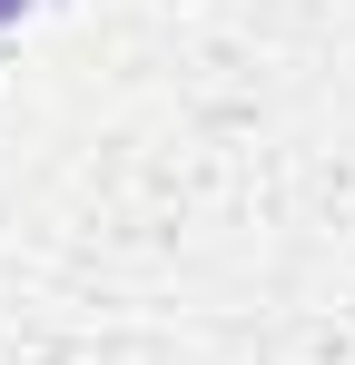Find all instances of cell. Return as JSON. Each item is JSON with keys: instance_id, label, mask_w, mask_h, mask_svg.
I'll return each instance as SVG.
<instances>
[{"instance_id": "obj_1", "label": "cell", "mask_w": 355, "mask_h": 365, "mask_svg": "<svg viewBox=\"0 0 355 365\" xmlns=\"http://www.w3.org/2000/svg\"><path fill=\"white\" fill-rule=\"evenodd\" d=\"M20 10H30V0H0V30H10V20H20Z\"/></svg>"}]
</instances>
